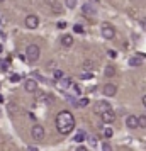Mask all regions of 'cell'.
Here are the masks:
<instances>
[{"label": "cell", "mask_w": 146, "mask_h": 151, "mask_svg": "<svg viewBox=\"0 0 146 151\" xmlns=\"http://www.w3.org/2000/svg\"><path fill=\"white\" fill-rule=\"evenodd\" d=\"M129 65L131 66H141L143 65V60L139 56H132V58H129Z\"/></svg>", "instance_id": "cell-16"}, {"label": "cell", "mask_w": 146, "mask_h": 151, "mask_svg": "<svg viewBox=\"0 0 146 151\" xmlns=\"http://www.w3.org/2000/svg\"><path fill=\"white\" fill-rule=\"evenodd\" d=\"M82 15H83V17H95V15H97V10H95L93 5L85 4V5H82Z\"/></svg>", "instance_id": "cell-8"}, {"label": "cell", "mask_w": 146, "mask_h": 151, "mask_svg": "<svg viewBox=\"0 0 146 151\" xmlns=\"http://www.w3.org/2000/svg\"><path fill=\"white\" fill-rule=\"evenodd\" d=\"M2 51H4V46H2V44H0V53H2Z\"/></svg>", "instance_id": "cell-37"}, {"label": "cell", "mask_w": 146, "mask_h": 151, "mask_svg": "<svg viewBox=\"0 0 146 151\" xmlns=\"http://www.w3.org/2000/svg\"><path fill=\"white\" fill-rule=\"evenodd\" d=\"M31 136H32L34 141H42L44 139V127H42L41 124H34L31 127Z\"/></svg>", "instance_id": "cell-3"}, {"label": "cell", "mask_w": 146, "mask_h": 151, "mask_svg": "<svg viewBox=\"0 0 146 151\" xmlns=\"http://www.w3.org/2000/svg\"><path fill=\"white\" fill-rule=\"evenodd\" d=\"M61 44L65 46V48L73 46V36H71V34H63L61 36Z\"/></svg>", "instance_id": "cell-14"}, {"label": "cell", "mask_w": 146, "mask_h": 151, "mask_svg": "<svg viewBox=\"0 0 146 151\" xmlns=\"http://www.w3.org/2000/svg\"><path fill=\"white\" fill-rule=\"evenodd\" d=\"M126 126H127L129 129H138V127H139L138 116H127V117H126Z\"/></svg>", "instance_id": "cell-11"}, {"label": "cell", "mask_w": 146, "mask_h": 151, "mask_svg": "<svg viewBox=\"0 0 146 151\" xmlns=\"http://www.w3.org/2000/svg\"><path fill=\"white\" fill-rule=\"evenodd\" d=\"M102 151H112V146L105 141V143H102Z\"/></svg>", "instance_id": "cell-27"}, {"label": "cell", "mask_w": 146, "mask_h": 151, "mask_svg": "<svg viewBox=\"0 0 146 151\" xmlns=\"http://www.w3.org/2000/svg\"><path fill=\"white\" fill-rule=\"evenodd\" d=\"M24 22H26V27L27 29H36L37 26H39V17L34 15V14H29Z\"/></svg>", "instance_id": "cell-7"}, {"label": "cell", "mask_w": 146, "mask_h": 151, "mask_svg": "<svg viewBox=\"0 0 146 151\" xmlns=\"http://www.w3.org/2000/svg\"><path fill=\"white\" fill-rule=\"evenodd\" d=\"M138 121H139V127L141 129H146V116H139Z\"/></svg>", "instance_id": "cell-20"}, {"label": "cell", "mask_w": 146, "mask_h": 151, "mask_svg": "<svg viewBox=\"0 0 146 151\" xmlns=\"http://www.w3.org/2000/svg\"><path fill=\"white\" fill-rule=\"evenodd\" d=\"M39 56H41V49L39 46H36V44H29L27 48H26V58H27V61L34 63L39 60Z\"/></svg>", "instance_id": "cell-2"}, {"label": "cell", "mask_w": 146, "mask_h": 151, "mask_svg": "<svg viewBox=\"0 0 146 151\" xmlns=\"http://www.w3.org/2000/svg\"><path fill=\"white\" fill-rule=\"evenodd\" d=\"M44 2H46L48 5H51V7L55 9L56 12H58V7H56V5H58V0H44Z\"/></svg>", "instance_id": "cell-23"}, {"label": "cell", "mask_w": 146, "mask_h": 151, "mask_svg": "<svg viewBox=\"0 0 146 151\" xmlns=\"http://www.w3.org/2000/svg\"><path fill=\"white\" fill-rule=\"evenodd\" d=\"M55 124H56V131L60 134L68 136L70 132L75 129V117L70 110H61V112H58Z\"/></svg>", "instance_id": "cell-1"}, {"label": "cell", "mask_w": 146, "mask_h": 151, "mask_svg": "<svg viewBox=\"0 0 146 151\" xmlns=\"http://www.w3.org/2000/svg\"><path fill=\"white\" fill-rule=\"evenodd\" d=\"M104 75L109 76V78H111V76H114V75H116V68H114L112 65H107V66H105V70H104Z\"/></svg>", "instance_id": "cell-18"}, {"label": "cell", "mask_w": 146, "mask_h": 151, "mask_svg": "<svg viewBox=\"0 0 146 151\" xmlns=\"http://www.w3.org/2000/svg\"><path fill=\"white\" fill-rule=\"evenodd\" d=\"M56 66V63L55 61H51V63H48V70H51V68H55Z\"/></svg>", "instance_id": "cell-31"}, {"label": "cell", "mask_w": 146, "mask_h": 151, "mask_svg": "<svg viewBox=\"0 0 146 151\" xmlns=\"http://www.w3.org/2000/svg\"><path fill=\"white\" fill-rule=\"evenodd\" d=\"M9 110H10V112H17V105H15V104H10V105H9Z\"/></svg>", "instance_id": "cell-28"}, {"label": "cell", "mask_w": 146, "mask_h": 151, "mask_svg": "<svg viewBox=\"0 0 146 151\" xmlns=\"http://www.w3.org/2000/svg\"><path fill=\"white\" fill-rule=\"evenodd\" d=\"M19 80H21V76L19 75H12L10 76V82H19Z\"/></svg>", "instance_id": "cell-29"}, {"label": "cell", "mask_w": 146, "mask_h": 151, "mask_svg": "<svg viewBox=\"0 0 146 151\" xmlns=\"http://www.w3.org/2000/svg\"><path fill=\"white\" fill-rule=\"evenodd\" d=\"M111 104L107 102V100H99L95 105H93V112L95 114H99V116H102L104 112H107V110H111Z\"/></svg>", "instance_id": "cell-5"}, {"label": "cell", "mask_w": 146, "mask_h": 151, "mask_svg": "<svg viewBox=\"0 0 146 151\" xmlns=\"http://www.w3.org/2000/svg\"><path fill=\"white\" fill-rule=\"evenodd\" d=\"M58 87L61 90H70L73 87V80H71V78H63V80L58 82Z\"/></svg>", "instance_id": "cell-12"}, {"label": "cell", "mask_w": 146, "mask_h": 151, "mask_svg": "<svg viewBox=\"0 0 146 151\" xmlns=\"http://www.w3.org/2000/svg\"><path fill=\"white\" fill-rule=\"evenodd\" d=\"M2 102H5V100H4V97L0 95V104H2Z\"/></svg>", "instance_id": "cell-35"}, {"label": "cell", "mask_w": 146, "mask_h": 151, "mask_svg": "<svg viewBox=\"0 0 146 151\" xmlns=\"http://www.w3.org/2000/svg\"><path fill=\"white\" fill-rule=\"evenodd\" d=\"M102 92H104L105 97H114L116 93H117V87H116L114 83H105L104 88H102Z\"/></svg>", "instance_id": "cell-9"}, {"label": "cell", "mask_w": 146, "mask_h": 151, "mask_svg": "<svg viewBox=\"0 0 146 151\" xmlns=\"http://www.w3.org/2000/svg\"><path fill=\"white\" fill-rule=\"evenodd\" d=\"M71 90H73V95H80L82 93V88H80V85H77V83H73Z\"/></svg>", "instance_id": "cell-22"}, {"label": "cell", "mask_w": 146, "mask_h": 151, "mask_svg": "<svg viewBox=\"0 0 146 151\" xmlns=\"http://www.w3.org/2000/svg\"><path fill=\"white\" fill-rule=\"evenodd\" d=\"M37 100H39V102L51 104L53 100H55V97H53V95H49V93H44V92H39V93H37Z\"/></svg>", "instance_id": "cell-13"}, {"label": "cell", "mask_w": 146, "mask_h": 151, "mask_svg": "<svg viewBox=\"0 0 146 151\" xmlns=\"http://www.w3.org/2000/svg\"><path fill=\"white\" fill-rule=\"evenodd\" d=\"M37 82H36L34 78H27L26 82H24V90L27 92V93H36L37 92Z\"/></svg>", "instance_id": "cell-6"}, {"label": "cell", "mask_w": 146, "mask_h": 151, "mask_svg": "<svg viewBox=\"0 0 146 151\" xmlns=\"http://www.w3.org/2000/svg\"><path fill=\"white\" fill-rule=\"evenodd\" d=\"M85 137H87L85 131H78L77 136H75V141H77V143H82V141H85Z\"/></svg>", "instance_id": "cell-19"}, {"label": "cell", "mask_w": 146, "mask_h": 151, "mask_svg": "<svg viewBox=\"0 0 146 151\" xmlns=\"http://www.w3.org/2000/svg\"><path fill=\"white\" fill-rule=\"evenodd\" d=\"M100 32H102V36H104L105 39H114L116 37V29L112 27L111 24H107V22H104L100 26Z\"/></svg>", "instance_id": "cell-4"}, {"label": "cell", "mask_w": 146, "mask_h": 151, "mask_svg": "<svg viewBox=\"0 0 146 151\" xmlns=\"http://www.w3.org/2000/svg\"><path fill=\"white\" fill-rule=\"evenodd\" d=\"M88 102H90V100H88L87 97H83V99H80V102H78V107H85V105H88Z\"/></svg>", "instance_id": "cell-25"}, {"label": "cell", "mask_w": 146, "mask_h": 151, "mask_svg": "<svg viewBox=\"0 0 146 151\" xmlns=\"http://www.w3.org/2000/svg\"><path fill=\"white\" fill-rule=\"evenodd\" d=\"M90 144L95 146V144H97V137H90Z\"/></svg>", "instance_id": "cell-33"}, {"label": "cell", "mask_w": 146, "mask_h": 151, "mask_svg": "<svg viewBox=\"0 0 146 151\" xmlns=\"http://www.w3.org/2000/svg\"><path fill=\"white\" fill-rule=\"evenodd\" d=\"M82 68L87 70V71H90V70L95 68V61H93V60H85V61L82 63Z\"/></svg>", "instance_id": "cell-15"}, {"label": "cell", "mask_w": 146, "mask_h": 151, "mask_svg": "<svg viewBox=\"0 0 146 151\" xmlns=\"http://www.w3.org/2000/svg\"><path fill=\"white\" fill-rule=\"evenodd\" d=\"M143 105H145V107H146V95L143 97Z\"/></svg>", "instance_id": "cell-34"}, {"label": "cell", "mask_w": 146, "mask_h": 151, "mask_svg": "<svg viewBox=\"0 0 146 151\" xmlns=\"http://www.w3.org/2000/svg\"><path fill=\"white\" fill-rule=\"evenodd\" d=\"M143 27L146 29V19H145V21H143Z\"/></svg>", "instance_id": "cell-36"}, {"label": "cell", "mask_w": 146, "mask_h": 151, "mask_svg": "<svg viewBox=\"0 0 146 151\" xmlns=\"http://www.w3.org/2000/svg\"><path fill=\"white\" fill-rule=\"evenodd\" d=\"M112 134H114V131H112L111 127H105V129H104V136L107 137V139H109V137H112Z\"/></svg>", "instance_id": "cell-24"}, {"label": "cell", "mask_w": 146, "mask_h": 151, "mask_svg": "<svg viewBox=\"0 0 146 151\" xmlns=\"http://www.w3.org/2000/svg\"><path fill=\"white\" fill-rule=\"evenodd\" d=\"M65 5L68 9H75L77 7V0H65Z\"/></svg>", "instance_id": "cell-21"}, {"label": "cell", "mask_w": 146, "mask_h": 151, "mask_svg": "<svg viewBox=\"0 0 146 151\" xmlns=\"http://www.w3.org/2000/svg\"><path fill=\"white\" fill-rule=\"evenodd\" d=\"M73 31H75V32H78V34H82V32H83V27H82L80 24H75V26H73Z\"/></svg>", "instance_id": "cell-26"}, {"label": "cell", "mask_w": 146, "mask_h": 151, "mask_svg": "<svg viewBox=\"0 0 146 151\" xmlns=\"http://www.w3.org/2000/svg\"><path fill=\"white\" fill-rule=\"evenodd\" d=\"M2 2H5V0H0V4H2Z\"/></svg>", "instance_id": "cell-38"}, {"label": "cell", "mask_w": 146, "mask_h": 151, "mask_svg": "<svg viewBox=\"0 0 146 151\" xmlns=\"http://www.w3.org/2000/svg\"><path fill=\"white\" fill-rule=\"evenodd\" d=\"M0 114H2V112H0Z\"/></svg>", "instance_id": "cell-39"}, {"label": "cell", "mask_w": 146, "mask_h": 151, "mask_svg": "<svg viewBox=\"0 0 146 151\" xmlns=\"http://www.w3.org/2000/svg\"><path fill=\"white\" fill-rule=\"evenodd\" d=\"M82 78L88 80V78H92V73H88V71H87V73H83V75H82Z\"/></svg>", "instance_id": "cell-30"}, {"label": "cell", "mask_w": 146, "mask_h": 151, "mask_svg": "<svg viewBox=\"0 0 146 151\" xmlns=\"http://www.w3.org/2000/svg\"><path fill=\"white\" fill-rule=\"evenodd\" d=\"M63 78H65V71L56 68L55 71H53V80H58V82H60V80H63Z\"/></svg>", "instance_id": "cell-17"}, {"label": "cell", "mask_w": 146, "mask_h": 151, "mask_svg": "<svg viewBox=\"0 0 146 151\" xmlns=\"http://www.w3.org/2000/svg\"><path fill=\"white\" fill-rule=\"evenodd\" d=\"M100 119H102V122L104 124H112L114 121H116V112L114 110H107V112H104L102 116H100Z\"/></svg>", "instance_id": "cell-10"}, {"label": "cell", "mask_w": 146, "mask_h": 151, "mask_svg": "<svg viewBox=\"0 0 146 151\" xmlns=\"http://www.w3.org/2000/svg\"><path fill=\"white\" fill-rule=\"evenodd\" d=\"M75 151H88V150H87L85 146H78V148H77V150H75Z\"/></svg>", "instance_id": "cell-32"}]
</instances>
